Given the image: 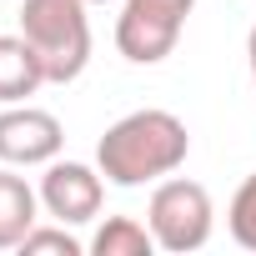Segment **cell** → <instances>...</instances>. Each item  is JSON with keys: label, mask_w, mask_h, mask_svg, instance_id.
Instances as JSON below:
<instances>
[{"label": "cell", "mask_w": 256, "mask_h": 256, "mask_svg": "<svg viewBox=\"0 0 256 256\" xmlns=\"http://www.w3.org/2000/svg\"><path fill=\"white\" fill-rule=\"evenodd\" d=\"M191 156V131L186 120L171 116V110H131L120 116L116 126H106V136L96 141V166L110 186H151V181H166L186 166Z\"/></svg>", "instance_id": "cell-1"}, {"label": "cell", "mask_w": 256, "mask_h": 256, "mask_svg": "<svg viewBox=\"0 0 256 256\" xmlns=\"http://www.w3.org/2000/svg\"><path fill=\"white\" fill-rule=\"evenodd\" d=\"M90 6L86 0H20V36L36 46L46 80L70 86L90 66Z\"/></svg>", "instance_id": "cell-2"}, {"label": "cell", "mask_w": 256, "mask_h": 256, "mask_svg": "<svg viewBox=\"0 0 256 256\" xmlns=\"http://www.w3.org/2000/svg\"><path fill=\"white\" fill-rule=\"evenodd\" d=\"M146 226L156 236L161 251L171 256H186V251H201L216 231V206H211V191L201 181H186V176H166L156 181L151 191V206H146Z\"/></svg>", "instance_id": "cell-3"}, {"label": "cell", "mask_w": 256, "mask_h": 256, "mask_svg": "<svg viewBox=\"0 0 256 256\" xmlns=\"http://www.w3.org/2000/svg\"><path fill=\"white\" fill-rule=\"evenodd\" d=\"M191 10H196V0H120L116 50L131 66H161L176 50Z\"/></svg>", "instance_id": "cell-4"}, {"label": "cell", "mask_w": 256, "mask_h": 256, "mask_svg": "<svg viewBox=\"0 0 256 256\" xmlns=\"http://www.w3.org/2000/svg\"><path fill=\"white\" fill-rule=\"evenodd\" d=\"M100 201H106V176L100 166H86V161H50L46 176H40V206L46 216L66 221V226H86L100 216Z\"/></svg>", "instance_id": "cell-5"}, {"label": "cell", "mask_w": 256, "mask_h": 256, "mask_svg": "<svg viewBox=\"0 0 256 256\" xmlns=\"http://www.w3.org/2000/svg\"><path fill=\"white\" fill-rule=\"evenodd\" d=\"M66 146L60 120L40 106H6L0 110V161L6 166H50Z\"/></svg>", "instance_id": "cell-6"}, {"label": "cell", "mask_w": 256, "mask_h": 256, "mask_svg": "<svg viewBox=\"0 0 256 256\" xmlns=\"http://www.w3.org/2000/svg\"><path fill=\"white\" fill-rule=\"evenodd\" d=\"M46 80V66L26 36H0V106H20L30 100Z\"/></svg>", "instance_id": "cell-7"}, {"label": "cell", "mask_w": 256, "mask_h": 256, "mask_svg": "<svg viewBox=\"0 0 256 256\" xmlns=\"http://www.w3.org/2000/svg\"><path fill=\"white\" fill-rule=\"evenodd\" d=\"M36 221H40V191L10 166H0V251H20Z\"/></svg>", "instance_id": "cell-8"}, {"label": "cell", "mask_w": 256, "mask_h": 256, "mask_svg": "<svg viewBox=\"0 0 256 256\" xmlns=\"http://www.w3.org/2000/svg\"><path fill=\"white\" fill-rule=\"evenodd\" d=\"M90 251L96 256H151L161 246H156V236H151L146 221H136V216H106L100 231L90 236Z\"/></svg>", "instance_id": "cell-9"}, {"label": "cell", "mask_w": 256, "mask_h": 256, "mask_svg": "<svg viewBox=\"0 0 256 256\" xmlns=\"http://www.w3.org/2000/svg\"><path fill=\"white\" fill-rule=\"evenodd\" d=\"M226 231H231L236 246L256 251V171L236 186V196H231V206H226Z\"/></svg>", "instance_id": "cell-10"}, {"label": "cell", "mask_w": 256, "mask_h": 256, "mask_svg": "<svg viewBox=\"0 0 256 256\" xmlns=\"http://www.w3.org/2000/svg\"><path fill=\"white\" fill-rule=\"evenodd\" d=\"M20 251H26V256H40V251H56V256H80V251H86V241H80V236H70V226H66V221H56V226H40V221H36V226L26 231Z\"/></svg>", "instance_id": "cell-11"}, {"label": "cell", "mask_w": 256, "mask_h": 256, "mask_svg": "<svg viewBox=\"0 0 256 256\" xmlns=\"http://www.w3.org/2000/svg\"><path fill=\"white\" fill-rule=\"evenodd\" d=\"M246 66H251V80H256V26H251V36H246Z\"/></svg>", "instance_id": "cell-12"}, {"label": "cell", "mask_w": 256, "mask_h": 256, "mask_svg": "<svg viewBox=\"0 0 256 256\" xmlns=\"http://www.w3.org/2000/svg\"><path fill=\"white\" fill-rule=\"evenodd\" d=\"M86 6H106V0H86Z\"/></svg>", "instance_id": "cell-13"}]
</instances>
